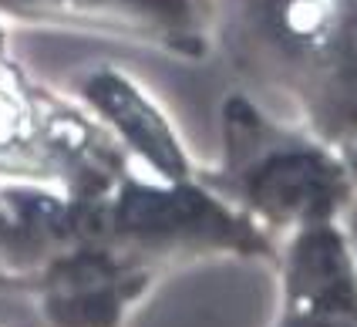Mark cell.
<instances>
[{
	"instance_id": "6da1fadb",
	"label": "cell",
	"mask_w": 357,
	"mask_h": 327,
	"mask_svg": "<svg viewBox=\"0 0 357 327\" xmlns=\"http://www.w3.org/2000/svg\"><path fill=\"white\" fill-rule=\"evenodd\" d=\"M196 179L277 246L297 229L337 223L354 189L331 145L243 88L219 105V155L213 165L196 162Z\"/></svg>"
},
{
	"instance_id": "7a4b0ae2",
	"label": "cell",
	"mask_w": 357,
	"mask_h": 327,
	"mask_svg": "<svg viewBox=\"0 0 357 327\" xmlns=\"http://www.w3.org/2000/svg\"><path fill=\"white\" fill-rule=\"evenodd\" d=\"M91 236L165 280L199 264H273L277 243L196 179L165 183L128 169L91 203Z\"/></svg>"
},
{
	"instance_id": "3957f363",
	"label": "cell",
	"mask_w": 357,
	"mask_h": 327,
	"mask_svg": "<svg viewBox=\"0 0 357 327\" xmlns=\"http://www.w3.org/2000/svg\"><path fill=\"white\" fill-rule=\"evenodd\" d=\"M128 169V155L98 119L78 98L34 82L0 34V183L98 199Z\"/></svg>"
},
{
	"instance_id": "277c9868",
	"label": "cell",
	"mask_w": 357,
	"mask_h": 327,
	"mask_svg": "<svg viewBox=\"0 0 357 327\" xmlns=\"http://www.w3.org/2000/svg\"><path fill=\"white\" fill-rule=\"evenodd\" d=\"M159 284L155 273L84 236L54 260L27 304L44 327H128Z\"/></svg>"
},
{
	"instance_id": "5b68a950",
	"label": "cell",
	"mask_w": 357,
	"mask_h": 327,
	"mask_svg": "<svg viewBox=\"0 0 357 327\" xmlns=\"http://www.w3.org/2000/svg\"><path fill=\"white\" fill-rule=\"evenodd\" d=\"M277 310L270 327H357V264L340 223H320L280 240Z\"/></svg>"
},
{
	"instance_id": "8992f818",
	"label": "cell",
	"mask_w": 357,
	"mask_h": 327,
	"mask_svg": "<svg viewBox=\"0 0 357 327\" xmlns=\"http://www.w3.org/2000/svg\"><path fill=\"white\" fill-rule=\"evenodd\" d=\"M91 203L51 185L0 183V294L27 301L61 253L91 236Z\"/></svg>"
},
{
	"instance_id": "52a82bcc",
	"label": "cell",
	"mask_w": 357,
	"mask_h": 327,
	"mask_svg": "<svg viewBox=\"0 0 357 327\" xmlns=\"http://www.w3.org/2000/svg\"><path fill=\"white\" fill-rule=\"evenodd\" d=\"M71 98H78L101 128L128 155V165L165 183L189 179L196 159L182 142L169 112L162 108L139 82L121 75L119 68H84L71 78Z\"/></svg>"
},
{
	"instance_id": "ba28073f",
	"label": "cell",
	"mask_w": 357,
	"mask_h": 327,
	"mask_svg": "<svg viewBox=\"0 0 357 327\" xmlns=\"http://www.w3.org/2000/svg\"><path fill=\"white\" fill-rule=\"evenodd\" d=\"M0 14L115 34L185 61H199L209 51V31L196 0H0Z\"/></svg>"
}]
</instances>
